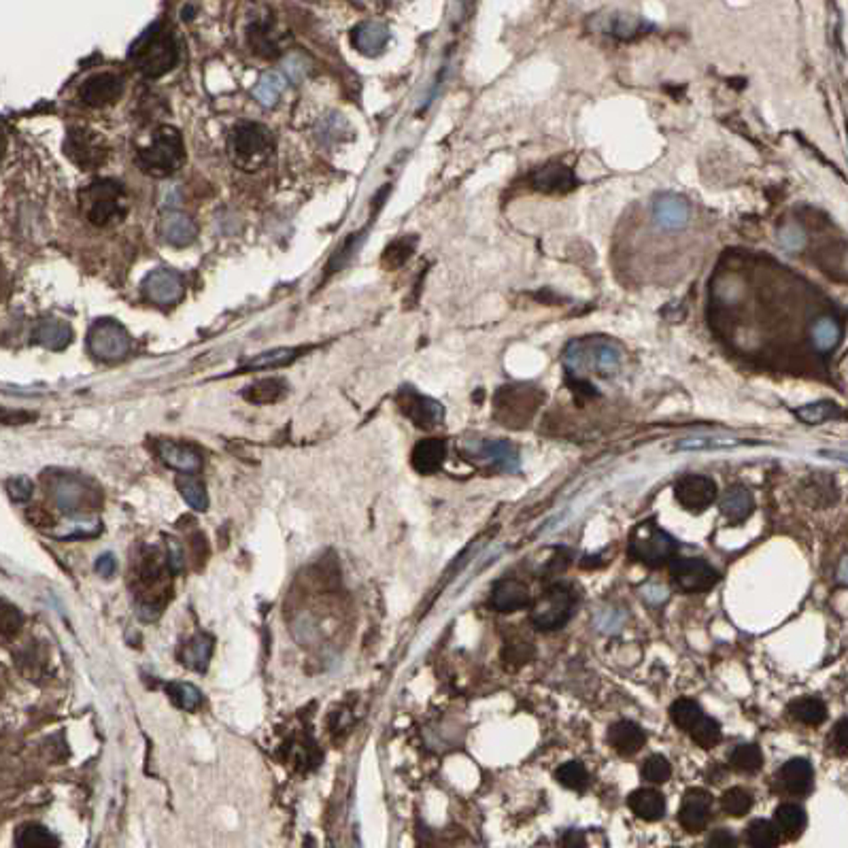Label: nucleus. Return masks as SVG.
<instances>
[{
  "label": "nucleus",
  "mask_w": 848,
  "mask_h": 848,
  "mask_svg": "<svg viewBox=\"0 0 848 848\" xmlns=\"http://www.w3.org/2000/svg\"><path fill=\"white\" fill-rule=\"evenodd\" d=\"M689 202H687L683 196H676V193H663V196H657L655 202H653V219H655V224L663 230L685 228L687 221H689Z\"/></svg>",
  "instance_id": "17"
},
{
  "label": "nucleus",
  "mask_w": 848,
  "mask_h": 848,
  "mask_svg": "<svg viewBox=\"0 0 848 848\" xmlns=\"http://www.w3.org/2000/svg\"><path fill=\"white\" fill-rule=\"evenodd\" d=\"M842 330L838 321L831 317H821L812 328V341L819 351H831L840 342Z\"/></svg>",
  "instance_id": "42"
},
{
  "label": "nucleus",
  "mask_w": 848,
  "mask_h": 848,
  "mask_svg": "<svg viewBox=\"0 0 848 848\" xmlns=\"http://www.w3.org/2000/svg\"><path fill=\"white\" fill-rule=\"evenodd\" d=\"M689 736L697 746L714 748L720 742V738H723V731H720L719 720H714L711 717H706V714H702V717L697 719L694 725H691Z\"/></svg>",
  "instance_id": "39"
},
{
  "label": "nucleus",
  "mask_w": 848,
  "mask_h": 848,
  "mask_svg": "<svg viewBox=\"0 0 848 848\" xmlns=\"http://www.w3.org/2000/svg\"><path fill=\"white\" fill-rule=\"evenodd\" d=\"M556 778L565 789L583 791L587 783H589V772H587V768L580 762H568L557 770Z\"/></svg>",
  "instance_id": "44"
},
{
  "label": "nucleus",
  "mask_w": 848,
  "mask_h": 848,
  "mask_svg": "<svg viewBox=\"0 0 848 848\" xmlns=\"http://www.w3.org/2000/svg\"><path fill=\"white\" fill-rule=\"evenodd\" d=\"M413 247H415V238H400V241L391 243L383 253V264L387 266V268H398V266H402L408 258H411Z\"/></svg>",
  "instance_id": "49"
},
{
  "label": "nucleus",
  "mask_w": 848,
  "mask_h": 848,
  "mask_svg": "<svg viewBox=\"0 0 848 848\" xmlns=\"http://www.w3.org/2000/svg\"><path fill=\"white\" fill-rule=\"evenodd\" d=\"M574 596L570 589L562 585H553L542 593V596L531 604V623L542 631L559 630L562 625L568 623L570 614H572Z\"/></svg>",
  "instance_id": "10"
},
{
  "label": "nucleus",
  "mask_w": 848,
  "mask_h": 848,
  "mask_svg": "<svg viewBox=\"0 0 848 848\" xmlns=\"http://www.w3.org/2000/svg\"><path fill=\"white\" fill-rule=\"evenodd\" d=\"M628 553L634 562L648 568H662L676 557L679 542L659 528L655 521H642L630 534Z\"/></svg>",
  "instance_id": "5"
},
{
  "label": "nucleus",
  "mask_w": 848,
  "mask_h": 848,
  "mask_svg": "<svg viewBox=\"0 0 848 848\" xmlns=\"http://www.w3.org/2000/svg\"><path fill=\"white\" fill-rule=\"evenodd\" d=\"M387 41H390V30H387V26L381 24V21H364V24L353 28L351 32L353 47H356L359 54L370 55V58H375V55L383 52Z\"/></svg>",
  "instance_id": "22"
},
{
  "label": "nucleus",
  "mask_w": 848,
  "mask_h": 848,
  "mask_svg": "<svg viewBox=\"0 0 848 848\" xmlns=\"http://www.w3.org/2000/svg\"><path fill=\"white\" fill-rule=\"evenodd\" d=\"M213 646L215 640L209 634H198L187 645H183L179 659L185 663V668L193 670V672H204L210 662V655H213Z\"/></svg>",
  "instance_id": "29"
},
{
  "label": "nucleus",
  "mask_w": 848,
  "mask_h": 848,
  "mask_svg": "<svg viewBox=\"0 0 848 848\" xmlns=\"http://www.w3.org/2000/svg\"><path fill=\"white\" fill-rule=\"evenodd\" d=\"M640 774H642V778L646 780V783L663 785V783H668L670 776H672V766H670V762L666 757L653 755V757H648L645 763H642Z\"/></svg>",
  "instance_id": "46"
},
{
  "label": "nucleus",
  "mask_w": 848,
  "mask_h": 848,
  "mask_svg": "<svg viewBox=\"0 0 848 848\" xmlns=\"http://www.w3.org/2000/svg\"><path fill=\"white\" fill-rule=\"evenodd\" d=\"M846 725H848V720L844 717V719L838 720V725H836V729H834V746H836V751H838V755H846V746H848L846 745V736H848Z\"/></svg>",
  "instance_id": "52"
},
{
  "label": "nucleus",
  "mask_w": 848,
  "mask_h": 848,
  "mask_svg": "<svg viewBox=\"0 0 848 848\" xmlns=\"http://www.w3.org/2000/svg\"><path fill=\"white\" fill-rule=\"evenodd\" d=\"M52 498L66 515H86L96 511L101 493L92 481L77 474H58L49 481Z\"/></svg>",
  "instance_id": "7"
},
{
  "label": "nucleus",
  "mask_w": 848,
  "mask_h": 848,
  "mask_svg": "<svg viewBox=\"0 0 848 848\" xmlns=\"http://www.w3.org/2000/svg\"><path fill=\"white\" fill-rule=\"evenodd\" d=\"M720 806L731 817H745L753 808V794H748L742 786H731L720 795Z\"/></svg>",
  "instance_id": "43"
},
{
  "label": "nucleus",
  "mask_w": 848,
  "mask_h": 848,
  "mask_svg": "<svg viewBox=\"0 0 848 848\" xmlns=\"http://www.w3.org/2000/svg\"><path fill=\"white\" fill-rule=\"evenodd\" d=\"M746 842L757 848L776 846L780 842V834L772 821H766V819H755V821L746 827Z\"/></svg>",
  "instance_id": "41"
},
{
  "label": "nucleus",
  "mask_w": 848,
  "mask_h": 848,
  "mask_svg": "<svg viewBox=\"0 0 848 848\" xmlns=\"http://www.w3.org/2000/svg\"><path fill=\"white\" fill-rule=\"evenodd\" d=\"M708 846L731 848V846H736V838H734V836L729 834V831L719 829V831H714V834L711 836V840H708Z\"/></svg>",
  "instance_id": "55"
},
{
  "label": "nucleus",
  "mask_w": 848,
  "mask_h": 848,
  "mask_svg": "<svg viewBox=\"0 0 848 848\" xmlns=\"http://www.w3.org/2000/svg\"><path fill=\"white\" fill-rule=\"evenodd\" d=\"M774 825L778 829L780 838L794 840L806 827V811L797 803H780L774 812Z\"/></svg>",
  "instance_id": "30"
},
{
  "label": "nucleus",
  "mask_w": 848,
  "mask_h": 848,
  "mask_svg": "<svg viewBox=\"0 0 848 848\" xmlns=\"http://www.w3.org/2000/svg\"><path fill=\"white\" fill-rule=\"evenodd\" d=\"M814 770L808 759H791L778 770V783L786 794L803 795L812 789Z\"/></svg>",
  "instance_id": "21"
},
{
  "label": "nucleus",
  "mask_w": 848,
  "mask_h": 848,
  "mask_svg": "<svg viewBox=\"0 0 848 848\" xmlns=\"http://www.w3.org/2000/svg\"><path fill=\"white\" fill-rule=\"evenodd\" d=\"M836 415H840V408L836 407L834 402H817V404H808V407L797 408V417H800L803 424H811V425L834 419Z\"/></svg>",
  "instance_id": "47"
},
{
  "label": "nucleus",
  "mask_w": 848,
  "mask_h": 848,
  "mask_svg": "<svg viewBox=\"0 0 848 848\" xmlns=\"http://www.w3.org/2000/svg\"><path fill=\"white\" fill-rule=\"evenodd\" d=\"M283 90H285V77L279 73H266L258 81V86L253 87V98L262 107H275L279 103Z\"/></svg>",
  "instance_id": "36"
},
{
  "label": "nucleus",
  "mask_w": 848,
  "mask_h": 848,
  "mask_svg": "<svg viewBox=\"0 0 848 848\" xmlns=\"http://www.w3.org/2000/svg\"><path fill=\"white\" fill-rule=\"evenodd\" d=\"M160 236H162L166 245L187 247L196 241L198 228L196 224H193V219L187 218L185 213L169 210V213H164L162 219H160Z\"/></svg>",
  "instance_id": "19"
},
{
  "label": "nucleus",
  "mask_w": 848,
  "mask_h": 848,
  "mask_svg": "<svg viewBox=\"0 0 848 848\" xmlns=\"http://www.w3.org/2000/svg\"><path fill=\"white\" fill-rule=\"evenodd\" d=\"M285 73L292 77L293 81H298L302 77V64H301V58H298V55H292V58H287L285 60Z\"/></svg>",
  "instance_id": "56"
},
{
  "label": "nucleus",
  "mask_w": 848,
  "mask_h": 848,
  "mask_svg": "<svg viewBox=\"0 0 848 848\" xmlns=\"http://www.w3.org/2000/svg\"><path fill=\"white\" fill-rule=\"evenodd\" d=\"M275 136L258 121H243L230 135V158L236 169L256 173L273 158Z\"/></svg>",
  "instance_id": "2"
},
{
  "label": "nucleus",
  "mask_w": 848,
  "mask_h": 848,
  "mask_svg": "<svg viewBox=\"0 0 848 848\" xmlns=\"http://www.w3.org/2000/svg\"><path fill=\"white\" fill-rule=\"evenodd\" d=\"M604 30L611 32V35L617 38H634L646 30V24L640 18H636V15L614 13L606 20Z\"/></svg>",
  "instance_id": "38"
},
{
  "label": "nucleus",
  "mask_w": 848,
  "mask_h": 848,
  "mask_svg": "<svg viewBox=\"0 0 848 848\" xmlns=\"http://www.w3.org/2000/svg\"><path fill=\"white\" fill-rule=\"evenodd\" d=\"M124 94V81L113 73L92 75L79 87V98L90 107H107Z\"/></svg>",
  "instance_id": "16"
},
{
  "label": "nucleus",
  "mask_w": 848,
  "mask_h": 848,
  "mask_svg": "<svg viewBox=\"0 0 848 848\" xmlns=\"http://www.w3.org/2000/svg\"><path fill=\"white\" fill-rule=\"evenodd\" d=\"M287 391V383L283 379L256 381L243 390V398L251 404H273L279 402Z\"/></svg>",
  "instance_id": "31"
},
{
  "label": "nucleus",
  "mask_w": 848,
  "mask_h": 848,
  "mask_svg": "<svg viewBox=\"0 0 848 848\" xmlns=\"http://www.w3.org/2000/svg\"><path fill=\"white\" fill-rule=\"evenodd\" d=\"M115 568H118V564H115V557L111 556V553H104V556L96 559V572L101 574L103 579H109V576H113Z\"/></svg>",
  "instance_id": "53"
},
{
  "label": "nucleus",
  "mask_w": 848,
  "mask_h": 848,
  "mask_svg": "<svg viewBox=\"0 0 848 848\" xmlns=\"http://www.w3.org/2000/svg\"><path fill=\"white\" fill-rule=\"evenodd\" d=\"M670 574H672L674 583L687 593L708 591L719 583L717 570L697 557H674L670 562Z\"/></svg>",
  "instance_id": "11"
},
{
  "label": "nucleus",
  "mask_w": 848,
  "mask_h": 848,
  "mask_svg": "<svg viewBox=\"0 0 848 848\" xmlns=\"http://www.w3.org/2000/svg\"><path fill=\"white\" fill-rule=\"evenodd\" d=\"M37 345L52 349V351H62L73 341V330L66 321L60 319H43L32 332Z\"/></svg>",
  "instance_id": "27"
},
{
  "label": "nucleus",
  "mask_w": 848,
  "mask_h": 848,
  "mask_svg": "<svg viewBox=\"0 0 848 848\" xmlns=\"http://www.w3.org/2000/svg\"><path fill=\"white\" fill-rule=\"evenodd\" d=\"M3 149H4V145H3V136H0V155H3Z\"/></svg>",
  "instance_id": "57"
},
{
  "label": "nucleus",
  "mask_w": 848,
  "mask_h": 848,
  "mask_svg": "<svg viewBox=\"0 0 848 848\" xmlns=\"http://www.w3.org/2000/svg\"><path fill=\"white\" fill-rule=\"evenodd\" d=\"M702 708L697 706V702L694 700H676L672 704V708H670V717H672L674 720V725L676 728H680V729H685V731H689L691 729V725L696 723L697 719L702 717Z\"/></svg>",
  "instance_id": "45"
},
{
  "label": "nucleus",
  "mask_w": 848,
  "mask_h": 848,
  "mask_svg": "<svg viewBox=\"0 0 848 848\" xmlns=\"http://www.w3.org/2000/svg\"><path fill=\"white\" fill-rule=\"evenodd\" d=\"M164 691L169 694L170 700H173L175 706H179L181 711L193 712L202 702V694L196 689V687L190 683H181V680H175V683H166Z\"/></svg>",
  "instance_id": "37"
},
{
  "label": "nucleus",
  "mask_w": 848,
  "mask_h": 848,
  "mask_svg": "<svg viewBox=\"0 0 848 848\" xmlns=\"http://www.w3.org/2000/svg\"><path fill=\"white\" fill-rule=\"evenodd\" d=\"M398 404H400L402 413L413 421L421 430H432L445 419V408L440 407L432 398H425L417 393L411 387H404L398 396Z\"/></svg>",
  "instance_id": "14"
},
{
  "label": "nucleus",
  "mask_w": 848,
  "mask_h": 848,
  "mask_svg": "<svg viewBox=\"0 0 848 848\" xmlns=\"http://www.w3.org/2000/svg\"><path fill=\"white\" fill-rule=\"evenodd\" d=\"M676 502L689 513H704L719 496L717 483L708 476L687 474L674 485Z\"/></svg>",
  "instance_id": "12"
},
{
  "label": "nucleus",
  "mask_w": 848,
  "mask_h": 848,
  "mask_svg": "<svg viewBox=\"0 0 848 848\" xmlns=\"http://www.w3.org/2000/svg\"><path fill=\"white\" fill-rule=\"evenodd\" d=\"M81 207L94 226H113L126 218V190L119 181H94L79 193Z\"/></svg>",
  "instance_id": "4"
},
{
  "label": "nucleus",
  "mask_w": 848,
  "mask_h": 848,
  "mask_svg": "<svg viewBox=\"0 0 848 848\" xmlns=\"http://www.w3.org/2000/svg\"><path fill=\"white\" fill-rule=\"evenodd\" d=\"M158 456L166 465L179 470L181 474H196L202 468V456L185 442L158 440Z\"/></svg>",
  "instance_id": "18"
},
{
  "label": "nucleus",
  "mask_w": 848,
  "mask_h": 848,
  "mask_svg": "<svg viewBox=\"0 0 848 848\" xmlns=\"http://www.w3.org/2000/svg\"><path fill=\"white\" fill-rule=\"evenodd\" d=\"M177 487H179L183 500L190 504L193 511H198V513L207 511V508H209V493H207V487H204L201 479H196L193 474H183V476H179V481H177Z\"/></svg>",
  "instance_id": "34"
},
{
  "label": "nucleus",
  "mask_w": 848,
  "mask_h": 848,
  "mask_svg": "<svg viewBox=\"0 0 848 848\" xmlns=\"http://www.w3.org/2000/svg\"><path fill=\"white\" fill-rule=\"evenodd\" d=\"M143 293L155 307H175L183 296V279L170 268H155L143 281Z\"/></svg>",
  "instance_id": "13"
},
{
  "label": "nucleus",
  "mask_w": 848,
  "mask_h": 848,
  "mask_svg": "<svg viewBox=\"0 0 848 848\" xmlns=\"http://www.w3.org/2000/svg\"><path fill=\"white\" fill-rule=\"evenodd\" d=\"M24 625L20 608L7 600H0V636H15Z\"/></svg>",
  "instance_id": "48"
},
{
  "label": "nucleus",
  "mask_w": 848,
  "mask_h": 848,
  "mask_svg": "<svg viewBox=\"0 0 848 848\" xmlns=\"http://www.w3.org/2000/svg\"><path fill=\"white\" fill-rule=\"evenodd\" d=\"M490 604L500 613H515L530 606L531 597L528 587L521 583V580L502 579L493 585Z\"/></svg>",
  "instance_id": "20"
},
{
  "label": "nucleus",
  "mask_w": 848,
  "mask_h": 848,
  "mask_svg": "<svg viewBox=\"0 0 848 848\" xmlns=\"http://www.w3.org/2000/svg\"><path fill=\"white\" fill-rule=\"evenodd\" d=\"M729 763L736 772L757 774L763 766V753L757 745H740L729 755Z\"/></svg>",
  "instance_id": "35"
},
{
  "label": "nucleus",
  "mask_w": 848,
  "mask_h": 848,
  "mask_svg": "<svg viewBox=\"0 0 848 848\" xmlns=\"http://www.w3.org/2000/svg\"><path fill=\"white\" fill-rule=\"evenodd\" d=\"M301 349H292V347H281V349H273V351L259 353V356L251 358L249 362L243 366L241 373L245 370H266V368H279V366H287L292 364L293 359L301 356Z\"/></svg>",
  "instance_id": "33"
},
{
  "label": "nucleus",
  "mask_w": 848,
  "mask_h": 848,
  "mask_svg": "<svg viewBox=\"0 0 848 848\" xmlns=\"http://www.w3.org/2000/svg\"><path fill=\"white\" fill-rule=\"evenodd\" d=\"M711 808H712V795L704 789H689L683 797L679 811V823L689 834H697V831L706 829L708 821H711Z\"/></svg>",
  "instance_id": "15"
},
{
  "label": "nucleus",
  "mask_w": 848,
  "mask_h": 848,
  "mask_svg": "<svg viewBox=\"0 0 848 848\" xmlns=\"http://www.w3.org/2000/svg\"><path fill=\"white\" fill-rule=\"evenodd\" d=\"M447 457V447L445 442L438 440V438H425V440H419L413 449V468L417 470L419 474H434L442 468Z\"/></svg>",
  "instance_id": "25"
},
{
  "label": "nucleus",
  "mask_w": 848,
  "mask_h": 848,
  "mask_svg": "<svg viewBox=\"0 0 848 848\" xmlns=\"http://www.w3.org/2000/svg\"><path fill=\"white\" fill-rule=\"evenodd\" d=\"M564 362L570 375L580 376L587 370L600 375H613L621 366V349L608 338H580L570 342L564 353Z\"/></svg>",
  "instance_id": "3"
},
{
  "label": "nucleus",
  "mask_w": 848,
  "mask_h": 848,
  "mask_svg": "<svg viewBox=\"0 0 848 848\" xmlns=\"http://www.w3.org/2000/svg\"><path fill=\"white\" fill-rule=\"evenodd\" d=\"M87 349L101 362H119L130 353V336L115 319H98L87 334Z\"/></svg>",
  "instance_id": "8"
},
{
  "label": "nucleus",
  "mask_w": 848,
  "mask_h": 848,
  "mask_svg": "<svg viewBox=\"0 0 848 848\" xmlns=\"http://www.w3.org/2000/svg\"><path fill=\"white\" fill-rule=\"evenodd\" d=\"M166 559H169V565L170 570H173V574H179L183 568V556H181L179 545H177L175 540L169 542V556H166Z\"/></svg>",
  "instance_id": "54"
},
{
  "label": "nucleus",
  "mask_w": 848,
  "mask_h": 848,
  "mask_svg": "<svg viewBox=\"0 0 848 848\" xmlns=\"http://www.w3.org/2000/svg\"><path fill=\"white\" fill-rule=\"evenodd\" d=\"M64 153L73 160L75 166L83 170L101 169L107 162L111 149L107 138L92 128L69 130L64 141Z\"/></svg>",
  "instance_id": "9"
},
{
  "label": "nucleus",
  "mask_w": 848,
  "mask_h": 848,
  "mask_svg": "<svg viewBox=\"0 0 848 848\" xmlns=\"http://www.w3.org/2000/svg\"><path fill=\"white\" fill-rule=\"evenodd\" d=\"M7 491H9L11 500H15V502L30 500L32 481L26 479V476H15V479H11L7 483Z\"/></svg>",
  "instance_id": "50"
},
{
  "label": "nucleus",
  "mask_w": 848,
  "mask_h": 848,
  "mask_svg": "<svg viewBox=\"0 0 848 848\" xmlns=\"http://www.w3.org/2000/svg\"><path fill=\"white\" fill-rule=\"evenodd\" d=\"M789 712L794 714V719L800 720V723L811 725V728H817V725L825 723V719H827V706H825V702L819 700V697H802V700H795L789 706Z\"/></svg>",
  "instance_id": "32"
},
{
  "label": "nucleus",
  "mask_w": 848,
  "mask_h": 848,
  "mask_svg": "<svg viewBox=\"0 0 848 848\" xmlns=\"http://www.w3.org/2000/svg\"><path fill=\"white\" fill-rule=\"evenodd\" d=\"M574 185L576 179L572 170L565 169L562 164L547 166V169H540L539 173L534 175V187L545 193H565L574 190Z\"/></svg>",
  "instance_id": "28"
},
{
  "label": "nucleus",
  "mask_w": 848,
  "mask_h": 848,
  "mask_svg": "<svg viewBox=\"0 0 848 848\" xmlns=\"http://www.w3.org/2000/svg\"><path fill=\"white\" fill-rule=\"evenodd\" d=\"M608 742L619 755L631 757L646 745V734L640 725L631 723V720H619L608 729Z\"/></svg>",
  "instance_id": "23"
},
{
  "label": "nucleus",
  "mask_w": 848,
  "mask_h": 848,
  "mask_svg": "<svg viewBox=\"0 0 848 848\" xmlns=\"http://www.w3.org/2000/svg\"><path fill=\"white\" fill-rule=\"evenodd\" d=\"M15 846H60V840L47 827L37 823L21 825L15 834Z\"/></svg>",
  "instance_id": "40"
},
{
  "label": "nucleus",
  "mask_w": 848,
  "mask_h": 848,
  "mask_svg": "<svg viewBox=\"0 0 848 848\" xmlns=\"http://www.w3.org/2000/svg\"><path fill=\"white\" fill-rule=\"evenodd\" d=\"M780 243H783V247L791 249V251H797V249H802L803 243H806V235H803L797 226H786V228L780 232Z\"/></svg>",
  "instance_id": "51"
},
{
  "label": "nucleus",
  "mask_w": 848,
  "mask_h": 848,
  "mask_svg": "<svg viewBox=\"0 0 848 848\" xmlns=\"http://www.w3.org/2000/svg\"><path fill=\"white\" fill-rule=\"evenodd\" d=\"M628 806L642 821L655 823L666 814V797L659 794L657 789L642 786V789L631 791L628 797Z\"/></svg>",
  "instance_id": "24"
},
{
  "label": "nucleus",
  "mask_w": 848,
  "mask_h": 848,
  "mask_svg": "<svg viewBox=\"0 0 848 848\" xmlns=\"http://www.w3.org/2000/svg\"><path fill=\"white\" fill-rule=\"evenodd\" d=\"M185 162L183 138L175 128H160L152 136V143L138 152V164L152 175H173Z\"/></svg>",
  "instance_id": "6"
},
{
  "label": "nucleus",
  "mask_w": 848,
  "mask_h": 848,
  "mask_svg": "<svg viewBox=\"0 0 848 848\" xmlns=\"http://www.w3.org/2000/svg\"><path fill=\"white\" fill-rule=\"evenodd\" d=\"M130 60L149 79L170 73L179 62L175 35L164 24L149 26L130 47Z\"/></svg>",
  "instance_id": "1"
},
{
  "label": "nucleus",
  "mask_w": 848,
  "mask_h": 848,
  "mask_svg": "<svg viewBox=\"0 0 848 848\" xmlns=\"http://www.w3.org/2000/svg\"><path fill=\"white\" fill-rule=\"evenodd\" d=\"M753 511H755V500H753V493L748 491L746 487H729V490L723 493V498H720V513H723L731 523H742V521L751 517Z\"/></svg>",
  "instance_id": "26"
}]
</instances>
